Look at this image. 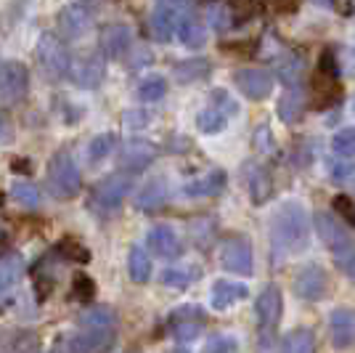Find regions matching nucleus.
I'll return each mask as SVG.
<instances>
[{
	"label": "nucleus",
	"instance_id": "obj_1",
	"mask_svg": "<svg viewBox=\"0 0 355 353\" xmlns=\"http://www.w3.org/2000/svg\"><path fill=\"white\" fill-rule=\"evenodd\" d=\"M270 239H273L276 255H282V258H289V255L305 250L308 239H311V218H308L305 207L300 202H284L273 213Z\"/></svg>",
	"mask_w": 355,
	"mask_h": 353
},
{
	"label": "nucleus",
	"instance_id": "obj_2",
	"mask_svg": "<svg viewBox=\"0 0 355 353\" xmlns=\"http://www.w3.org/2000/svg\"><path fill=\"white\" fill-rule=\"evenodd\" d=\"M48 192L53 194L56 199H72L83 189V176H80V167L72 160V154L67 151H56L51 162H48Z\"/></svg>",
	"mask_w": 355,
	"mask_h": 353
},
{
	"label": "nucleus",
	"instance_id": "obj_3",
	"mask_svg": "<svg viewBox=\"0 0 355 353\" xmlns=\"http://www.w3.org/2000/svg\"><path fill=\"white\" fill-rule=\"evenodd\" d=\"M128 194H130V176L128 173H112V176L101 178L96 183V189L90 192L88 207L98 215H112L122 207Z\"/></svg>",
	"mask_w": 355,
	"mask_h": 353
},
{
	"label": "nucleus",
	"instance_id": "obj_4",
	"mask_svg": "<svg viewBox=\"0 0 355 353\" xmlns=\"http://www.w3.org/2000/svg\"><path fill=\"white\" fill-rule=\"evenodd\" d=\"M37 59H40V67L51 74L53 80H61L69 74V67H72V56L67 51V45L59 35L53 32H43L40 40H37Z\"/></svg>",
	"mask_w": 355,
	"mask_h": 353
},
{
	"label": "nucleus",
	"instance_id": "obj_5",
	"mask_svg": "<svg viewBox=\"0 0 355 353\" xmlns=\"http://www.w3.org/2000/svg\"><path fill=\"white\" fill-rule=\"evenodd\" d=\"M220 265L231 274L250 277L254 271V255L252 245L244 234H231L220 242Z\"/></svg>",
	"mask_w": 355,
	"mask_h": 353
},
{
	"label": "nucleus",
	"instance_id": "obj_6",
	"mask_svg": "<svg viewBox=\"0 0 355 353\" xmlns=\"http://www.w3.org/2000/svg\"><path fill=\"white\" fill-rule=\"evenodd\" d=\"M30 90V69L21 61H6L0 67V101L16 104Z\"/></svg>",
	"mask_w": 355,
	"mask_h": 353
},
{
	"label": "nucleus",
	"instance_id": "obj_7",
	"mask_svg": "<svg viewBox=\"0 0 355 353\" xmlns=\"http://www.w3.org/2000/svg\"><path fill=\"white\" fill-rule=\"evenodd\" d=\"M205 324H207V313L199 309V306H180L167 319V327H170L173 338L180 340V343H189V340L199 338V332L205 329Z\"/></svg>",
	"mask_w": 355,
	"mask_h": 353
},
{
	"label": "nucleus",
	"instance_id": "obj_8",
	"mask_svg": "<svg viewBox=\"0 0 355 353\" xmlns=\"http://www.w3.org/2000/svg\"><path fill=\"white\" fill-rule=\"evenodd\" d=\"M292 287H295L300 300L318 303L326 295V290H329V277H326V271L318 263L302 265L295 274V279H292Z\"/></svg>",
	"mask_w": 355,
	"mask_h": 353
},
{
	"label": "nucleus",
	"instance_id": "obj_9",
	"mask_svg": "<svg viewBox=\"0 0 355 353\" xmlns=\"http://www.w3.org/2000/svg\"><path fill=\"white\" fill-rule=\"evenodd\" d=\"M117 343V332L114 327H88L85 332H77L67 351L69 353H106L114 348Z\"/></svg>",
	"mask_w": 355,
	"mask_h": 353
},
{
	"label": "nucleus",
	"instance_id": "obj_10",
	"mask_svg": "<svg viewBox=\"0 0 355 353\" xmlns=\"http://www.w3.org/2000/svg\"><path fill=\"white\" fill-rule=\"evenodd\" d=\"M69 77H72V83L77 88H83V90L98 88L106 77V59L101 54H90V56H83V59L72 61Z\"/></svg>",
	"mask_w": 355,
	"mask_h": 353
},
{
	"label": "nucleus",
	"instance_id": "obj_11",
	"mask_svg": "<svg viewBox=\"0 0 355 353\" xmlns=\"http://www.w3.org/2000/svg\"><path fill=\"white\" fill-rule=\"evenodd\" d=\"M56 24H59V32L64 35V40H77V38H83V35L90 30L93 16H90L88 6H83V3H69V6H64L59 11Z\"/></svg>",
	"mask_w": 355,
	"mask_h": 353
},
{
	"label": "nucleus",
	"instance_id": "obj_12",
	"mask_svg": "<svg viewBox=\"0 0 355 353\" xmlns=\"http://www.w3.org/2000/svg\"><path fill=\"white\" fill-rule=\"evenodd\" d=\"M254 311H257V324H260V329H263V332L276 329V324L282 322V311H284L282 290H279L276 284H268L266 290L257 295Z\"/></svg>",
	"mask_w": 355,
	"mask_h": 353
},
{
	"label": "nucleus",
	"instance_id": "obj_13",
	"mask_svg": "<svg viewBox=\"0 0 355 353\" xmlns=\"http://www.w3.org/2000/svg\"><path fill=\"white\" fill-rule=\"evenodd\" d=\"M329 335L337 351L355 348V309H334L329 316Z\"/></svg>",
	"mask_w": 355,
	"mask_h": 353
},
{
	"label": "nucleus",
	"instance_id": "obj_14",
	"mask_svg": "<svg viewBox=\"0 0 355 353\" xmlns=\"http://www.w3.org/2000/svg\"><path fill=\"white\" fill-rule=\"evenodd\" d=\"M236 80V88L250 99V101H263L270 96L273 90V77L266 72V69H254V67H247V69H239L234 74Z\"/></svg>",
	"mask_w": 355,
	"mask_h": 353
},
{
	"label": "nucleus",
	"instance_id": "obj_15",
	"mask_svg": "<svg viewBox=\"0 0 355 353\" xmlns=\"http://www.w3.org/2000/svg\"><path fill=\"white\" fill-rule=\"evenodd\" d=\"M98 43H101V56L104 59H122L133 45V30L128 24H122V22L106 24L101 30Z\"/></svg>",
	"mask_w": 355,
	"mask_h": 353
},
{
	"label": "nucleus",
	"instance_id": "obj_16",
	"mask_svg": "<svg viewBox=\"0 0 355 353\" xmlns=\"http://www.w3.org/2000/svg\"><path fill=\"white\" fill-rule=\"evenodd\" d=\"M154 157H157V147L148 144V141L135 138V141H128V144H125L122 154H119V165H122V170H128V173H141V170H146L148 165L154 162Z\"/></svg>",
	"mask_w": 355,
	"mask_h": 353
},
{
	"label": "nucleus",
	"instance_id": "obj_17",
	"mask_svg": "<svg viewBox=\"0 0 355 353\" xmlns=\"http://www.w3.org/2000/svg\"><path fill=\"white\" fill-rule=\"evenodd\" d=\"M250 297V287L241 284V281H228V279H218L212 284V293H209V303L215 311H228L234 309L236 303L247 300Z\"/></svg>",
	"mask_w": 355,
	"mask_h": 353
},
{
	"label": "nucleus",
	"instance_id": "obj_18",
	"mask_svg": "<svg viewBox=\"0 0 355 353\" xmlns=\"http://www.w3.org/2000/svg\"><path fill=\"white\" fill-rule=\"evenodd\" d=\"M146 245L157 258H178L183 252L175 229H170V226H154L146 234Z\"/></svg>",
	"mask_w": 355,
	"mask_h": 353
},
{
	"label": "nucleus",
	"instance_id": "obj_19",
	"mask_svg": "<svg viewBox=\"0 0 355 353\" xmlns=\"http://www.w3.org/2000/svg\"><path fill=\"white\" fill-rule=\"evenodd\" d=\"M225 189V170H209L205 176L191 178L189 183H183V194L193 197V199H205V197H215Z\"/></svg>",
	"mask_w": 355,
	"mask_h": 353
},
{
	"label": "nucleus",
	"instance_id": "obj_20",
	"mask_svg": "<svg viewBox=\"0 0 355 353\" xmlns=\"http://www.w3.org/2000/svg\"><path fill=\"white\" fill-rule=\"evenodd\" d=\"M167 197H170V189H167L164 178H154V181L144 183V189L135 194V207L144 213H154L167 205Z\"/></svg>",
	"mask_w": 355,
	"mask_h": 353
},
{
	"label": "nucleus",
	"instance_id": "obj_21",
	"mask_svg": "<svg viewBox=\"0 0 355 353\" xmlns=\"http://www.w3.org/2000/svg\"><path fill=\"white\" fill-rule=\"evenodd\" d=\"M178 40L186 45V48H202V45L207 43V32H205V24L196 19V16L191 14H180V19H178Z\"/></svg>",
	"mask_w": 355,
	"mask_h": 353
},
{
	"label": "nucleus",
	"instance_id": "obj_22",
	"mask_svg": "<svg viewBox=\"0 0 355 353\" xmlns=\"http://www.w3.org/2000/svg\"><path fill=\"white\" fill-rule=\"evenodd\" d=\"M178 8H167V6H159L154 14H151V35L159 40V43H170L175 38L178 30Z\"/></svg>",
	"mask_w": 355,
	"mask_h": 353
},
{
	"label": "nucleus",
	"instance_id": "obj_23",
	"mask_svg": "<svg viewBox=\"0 0 355 353\" xmlns=\"http://www.w3.org/2000/svg\"><path fill=\"white\" fill-rule=\"evenodd\" d=\"M21 271H24V261H21V255H3L0 258V297L3 295H8L14 290L19 279H21Z\"/></svg>",
	"mask_w": 355,
	"mask_h": 353
},
{
	"label": "nucleus",
	"instance_id": "obj_24",
	"mask_svg": "<svg viewBox=\"0 0 355 353\" xmlns=\"http://www.w3.org/2000/svg\"><path fill=\"white\" fill-rule=\"evenodd\" d=\"M209 61L207 59H199V56H193V59H186L180 61V64H175V69H173V74H175L178 83H196V80H205L209 74Z\"/></svg>",
	"mask_w": 355,
	"mask_h": 353
},
{
	"label": "nucleus",
	"instance_id": "obj_25",
	"mask_svg": "<svg viewBox=\"0 0 355 353\" xmlns=\"http://www.w3.org/2000/svg\"><path fill=\"white\" fill-rule=\"evenodd\" d=\"M302 112H305V99H302V93H300V88H289L282 96V101H279V117H282L284 122H300Z\"/></svg>",
	"mask_w": 355,
	"mask_h": 353
},
{
	"label": "nucleus",
	"instance_id": "obj_26",
	"mask_svg": "<svg viewBox=\"0 0 355 353\" xmlns=\"http://www.w3.org/2000/svg\"><path fill=\"white\" fill-rule=\"evenodd\" d=\"M128 274L135 284H144V281L151 279V258L144 247H133L130 255H128Z\"/></svg>",
	"mask_w": 355,
	"mask_h": 353
},
{
	"label": "nucleus",
	"instance_id": "obj_27",
	"mask_svg": "<svg viewBox=\"0 0 355 353\" xmlns=\"http://www.w3.org/2000/svg\"><path fill=\"white\" fill-rule=\"evenodd\" d=\"M196 277H199V271L193 265H173V268H164L162 284L170 290H186L196 281Z\"/></svg>",
	"mask_w": 355,
	"mask_h": 353
},
{
	"label": "nucleus",
	"instance_id": "obj_28",
	"mask_svg": "<svg viewBox=\"0 0 355 353\" xmlns=\"http://www.w3.org/2000/svg\"><path fill=\"white\" fill-rule=\"evenodd\" d=\"M282 353H315V338L311 329H292L282 340Z\"/></svg>",
	"mask_w": 355,
	"mask_h": 353
},
{
	"label": "nucleus",
	"instance_id": "obj_29",
	"mask_svg": "<svg viewBox=\"0 0 355 353\" xmlns=\"http://www.w3.org/2000/svg\"><path fill=\"white\" fill-rule=\"evenodd\" d=\"M331 258H334V263H337V268H340L345 277L355 279V242L350 236L331 247Z\"/></svg>",
	"mask_w": 355,
	"mask_h": 353
},
{
	"label": "nucleus",
	"instance_id": "obj_30",
	"mask_svg": "<svg viewBox=\"0 0 355 353\" xmlns=\"http://www.w3.org/2000/svg\"><path fill=\"white\" fill-rule=\"evenodd\" d=\"M164 93H167V80L162 74H146L141 83H138V99L141 101H162Z\"/></svg>",
	"mask_w": 355,
	"mask_h": 353
},
{
	"label": "nucleus",
	"instance_id": "obj_31",
	"mask_svg": "<svg viewBox=\"0 0 355 353\" xmlns=\"http://www.w3.org/2000/svg\"><path fill=\"white\" fill-rule=\"evenodd\" d=\"M225 125H228V115L220 106H207L196 115V128L202 133H220L225 131Z\"/></svg>",
	"mask_w": 355,
	"mask_h": 353
},
{
	"label": "nucleus",
	"instance_id": "obj_32",
	"mask_svg": "<svg viewBox=\"0 0 355 353\" xmlns=\"http://www.w3.org/2000/svg\"><path fill=\"white\" fill-rule=\"evenodd\" d=\"M313 96L318 101L313 104L315 109H324V106H331V104L340 101V90L334 85V77H326V74H318V80L313 83Z\"/></svg>",
	"mask_w": 355,
	"mask_h": 353
},
{
	"label": "nucleus",
	"instance_id": "obj_33",
	"mask_svg": "<svg viewBox=\"0 0 355 353\" xmlns=\"http://www.w3.org/2000/svg\"><path fill=\"white\" fill-rule=\"evenodd\" d=\"M11 199L19 207H24V210H35V207L40 205V192L30 181H14L11 183Z\"/></svg>",
	"mask_w": 355,
	"mask_h": 353
},
{
	"label": "nucleus",
	"instance_id": "obj_34",
	"mask_svg": "<svg viewBox=\"0 0 355 353\" xmlns=\"http://www.w3.org/2000/svg\"><path fill=\"white\" fill-rule=\"evenodd\" d=\"M117 147V136L114 133H98L93 141L88 144V160L96 165V162H104Z\"/></svg>",
	"mask_w": 355,
	"mask_h": 353
},
{
	"label": "nucleus",
	"instance_id": "obj_35",
	"mask_svg": "<svg viewBox=\"0 0 355 353\" xmlns=\"http://www.w3.org/2000/svg\"><path fill=\"white\" fill-rule=\"evenodd\" d=\"M276 67H279V74H282V83H286L289 88H297V83H300V77H302V59L286 54L284 59H279Z\"/></svg>",
	"mask_w": 355,
	"mask_h": 353
},
{
	"label": "nucleus",
	"instance_id": "obj_36",
	"mask_svg": "<svg viewBox=\"0 0 355 353\" xmlns=\"http://www.w3.org/2000/svg\"><path fill=\"white\" fill-rule=\"evenodd\" d=\"M250 194H252V199H254L257 205H263L268 197L273 194V186H270V176H268V170L257 167V170L252 173V178H250Z\"/></svg>",
	"mask_w": 355,
	"mask_h": 353
},
{
	"label": "nucleus",
	"instance_id": "obj_37",
	"mask_svg": "<svg viewBox=\"0 0 355 353\" xmlns=\"http://www.w3.org/2000/svg\"><path fill=\"white\" fill-rule=\"evenodd\" d=\"M329 165V178L334 181V183H340V186H345V183H353L355 181V162H350L347 157H342V160H326Z\"/></svg>",
	"mask_w": 355,
	"mask_h": 353
},
{
	"label": "nucleus",
	"instance_id": "obj_38",
	"mask_svg": "<svg viewBox=\"0 0 355 353\" xmlns=\"http://www.w3.org/2000/svg\"><path fill=\"white\" fill-rule=\"evenodd\" d=\"M80 322L85 324V327H114L117 316H114V311H112V309H106V306H98V309L85 311V313L80 316Z\"/></svg>",
	"mask_w": 355,
	"mask_h": 353
},
{
	"label": "nucleus",
	"instance_id": "obj_39",
	"mask_svg": "<svg viewBox=\"0 0 355 353\" xmlns=\"http://www.w3.org/2000/svg\"><path fill=\"white\" fill-rule=\"evenodd\" d=\"M331 147L340 157H353L355 154V128H342L334 138H331Z\"/></svg>",
	"mask_w": 355,
	"mask_h": 353
},
{
	"label": "nucleus",
	"instance_id": "obj_40",
	"mask_svg": "<svg viewBox=\"0 0 355 353\" xmlns=\"http://www.w3.org/2000/svg\"><path fill=\"white\" fill-rule=\"evenodd\" d=\"M207 16H209V24L218 32H225L231 27V8L225 3H209Z\"/></svg>",
	"mask_w": 355,
	"mask_h": 353
},
{
	"label": "nucleus",
	"instance_id": "obj_41",
	"mask_svg": "<svg viewBox=\"0 0 355 353\" xmlns=\"http://www.w3.org/2000/svg\"><path fill=\"white\" fill-rule=\"evenodd\" d=\"M239 343L234 335H212V338L205 343L202 353H236Z\"/></svg>",
	"mask_w": 355,
	"mask_h": 353
},
{
	"label": "nucleus",
	"instance_id": "obj_42",
	"mask_svg": "<svg viewBox=\"0 0 355 353\" xmlns=\"http://www.w3.org/2000/svg\"><path fill=\"white\" fill-rule=\"evenodd\" d=\"M93 295H96V284H93V279L85 277V274H77V277L72 279V297L74 300L85 303V300H90Z\"/></svg>",
	"mask_w": 355,
	"mask_h": 353
},
{
	"label": "nucleus",
	"instance_id": "obj_43",
	"mask_svg": "<svg viewBox=\"0 0 355 353\" xmlns=\"http://www.w3.org/2000/svg\"><path fill=\"white\" fill-rule=\"evenodd\" d=\"M59 252L69 261H77V263H88L90 261V252L85 247H80V245H72V242H61Z\"/></svg>",
	"mask_w": 355,
	"mask_h": 353
},
{
	"label": "nucleus",
	"instance_id": "obj_44",
	"mask_svg": "<svg viewBox=\"0 0 355 353\" xmlns=\"http://www.w3.org/2000/svg\"><path fill=\"white\" fill-rule=\"evenodd\" d=\"M125 125H128V128H146L148 115L144 109H128V112H125Z\"/></svg>",
	"mask_w": 355,
	"mask_h": 353
},
{
	"label": "nucleus",
	"instance_id": "obj_45",
	"mask_svg": "<svg viewBox=\"0 0 355 353\" xmlns=\"http://www.w3.org/2000/svg\"><path fill=\"white\" fill-rule=\"evenodd\" d=\"M334 207L345 215V221H350L355 226V210H353V202H350L347 197H337V199H334Z\"/></svg>",
	"mask_w": 355,
	"mask_h": 353
},
{
	"label": "nucleus",
	"instance_id": "obj_46",
	"mask_svg": "<svg viewBox=\"0 0 355 353\" xmlns=\"http://www.w3.org/2000/svg\"><path fill=\"white\" fill-rule=\"evenodd\" d=\"M14 138V128H11V120L6 112H0V144H8Z\"/></svg>",
	"mask_w": 355,
	"mask_h": 353
},
{
	"label": "nucleus",
	"instance_id": "obj_47",
	"mask_svg": "<svg viewBox=\"0 0 355 353\" xmlns=\"http://www.w3.org/2000/svg\"><path fill=\"white\" fill-rule=\"evenodd\" d=\"M159 6H167V8H183V6H189L191 0H157Z\"/></svg>",
	"mask_w": 355,
	"mask_h": 353
},
{
	"label": "nucleus",
	"instance_id": "obj_48",
	"mask_svg": "<svg viewBox=\"0 0 355 353\" xmlns=\"http://www.w3.org/2000/svg\"><path fill=\"white\" fill-rule=\"evenodd\" d=\"M318 6H334V0H315Z\"/></svg>",
	"mask_w": 355,
	"mask_h": 353
},
{
	"label": "nucleus",
	"instance_id": "obj_49",
	"mask_svg": "<svg viewBox=\"0 0 355 353\" xmlns=\"http://www.w3.org/2000/svg\"><path fill=\"white\" fill-rule=\"evenodd\" d=\"M175 353H189V351H175Z\"/></svg>",
	"mask_w": 355,
	"mask_h": 353
},
{
	"label": "nucleus",
	"instance_id": "obj_50",
	"mask_svg": "<svg viewBox=\"0 0 355 353\" xmlns=\"http://www.w3.org/2000/svg\"><path fill=\"white\" fill-rule=\"evenodd\" d=\"M51 353H53V351H51Z\"/></svg>",
	"mask_w": 355,
	"mask_h": 353
}]
</instances>
